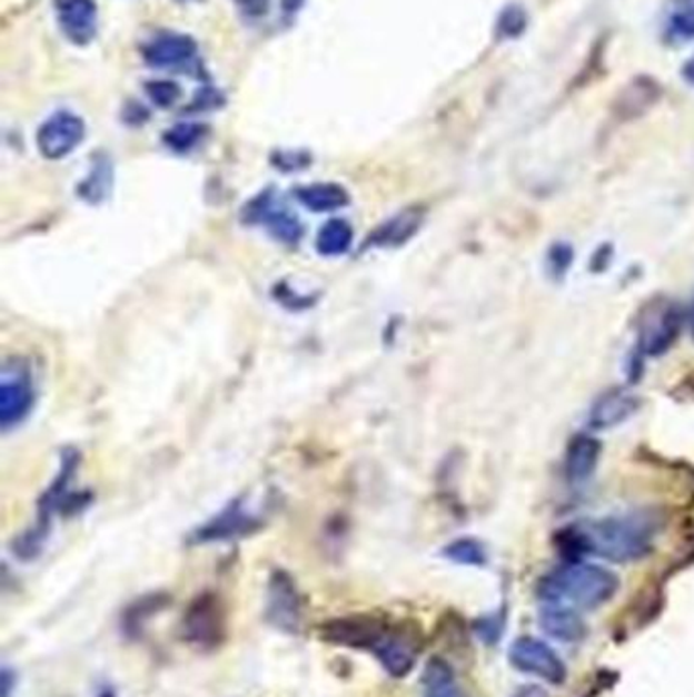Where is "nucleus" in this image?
I'll return each mask as SVG.
<instances>
[{
	"label": "nucleus",
	"mask_w": 694,
	"mask_h": 697,
	"mask_svg": "<svg viewBox=\"0 0 694 697\" xmlns=\"http://www.w3.org/2000/svg\"><path fill=\"white\" fill-rule=\"evenodd\" d=\"M654 534L656 520L644 512H634L568 527L563 532V544L573 553L598 554L615 563H627L650 553Z\"/></svg>",
	"instance_id": "obj_1"
},
{
	"label": "nucleus",
	"mask_w": 694,
	"mask_h": 697,
	"mask_svg": "<svg viewBox=\"0 0 694 697\" xmlns=\"http://www.w3.org/2000/svg\"><path fill=\"white\" fill-rule=\"evenodd\" d=\"M619 589V579L609 569L591 566L583 561H573L563 566L544 579L539 593L544 600L571 601L576 608L593 610L609 601Z\"/></svg>",
	"instance_id": "obj_2"
},
{
	"label": "nucleus",
	"mask_w": 694,
	"mask_h": 697,
	"mask_svg": "<svg viewBox=\"0 0 694 697\" xmlns=\"http://www.w3.org/2000/svg\"><path fill=\"white\" fill-rule=\"evenodd\" d=\"M180 632L194 649H218L227 638V610L222 600L212 591L196 596L184 610Z\"/></svg>",
	"instance_id": "obj_3"
},
{
	"label": "nucleus",
	"mask_w": 694,
	"mask_h": 697,
	"mask_svg": "<svg viewBox=\"0 0 694 697\" xmlns=\"http://www.w3.org/2000/svg\"><path fill=\"white\" fill-rule=\"evenodd\" d=\"M389 632L391 626L373 613L338 616L320 625V637L326 642L345 649L367 650L373 655L381 647Z\"/></svg>",
	"instance_id": "obj_4"
},
{
	"label": "nucleus",
	"mask_w": 694,
	"mask_h": 697,
	"mask_svg": "<svg viewBox=\"0 0 694 697\" xmlns=\"http://www.w3.org/2000/svg\"><path fill=\"white\" fill-rule=\"evenodd\" d=\"M147 66L156 70L204 76L202 63L198 58V46L192 37L174 31H161L143 46Z\"/></svg>",
	"instance_id": "obj_5"
},
{
	"label": "nucleus",
	"mask_w": 694,
	"mask_h": 697,
	"mask_svg": "<svg viewBox=\"0 0 694 697\" xmlns=\"http://www.w3.org/2000/svg\"><path fill=\"white\" fill-rule=\"evenodd\" d=\"M36 404L33 377L19 360L7 361L0 375V422L4 429L24 421Z\"/></svg>",
	"instance_id": "obj_6"
},
{
	"label": "nucleus",
	"mask_w": 694,
	"mask_h": 697,
	"mask_svg": "<svg viewBox=\"0 0 694 697\" xmlns=\"http://www.w3.org/2000/svg\"><path fill=\"white\" fill-rule=\"evenodd\" d=\"M509 661L517 671L534 675L552 686H561L566 679V665L563 659L556 655V650L538 638H517L509 649Z\"/></svg>",
	"instance_id": "obj_7"
},
{
	"label": "nucleus",
	"mask_w": 694,
	"mask_h": 697,
	"mask_svg": "<svg viewBox=\"0 0 694 697\" xmlns=\"http://www.w3.org/2000/svg\"><path fill=\"white\" fill-rule=\"evenodd\" d=\"M301 612V596L296 581L286 571L277 569L267 583V620L286 635H298L304 616Z\"/></svg>",
	"instance_id": "obj_8"
},
{
	"label": "nucleus",
	"mask_w": 694,
	"mask_h": 697,
	"mask_svg": "<svg viewBox=\"0 0 694 697\" xmlns=\"http://www.w3.org/2000/svg\"><path fill=\"white\" fill-rule=\"evenodd\" d=\"M85 120L73 112L60 110L39 127L37 149L46 159H61L70 156L73 149L85 141Z\"/></svg>",
	"instance_id": "obj_9"
},
{
	"label": "nucleus",
	"mask_w": 694,
	"mask_h": 697,
	"mask_svg": "<svg viewBox=\"0 0 694 697\" xmlns=\"http://www.w3.org/2000/svg\"><path fill=\"white\" fill-rule=\"evenodd\" d=\"M681 323H683L681 311L671 302L650 306L642 318V331H640L642 353L662 355L664 351H668L672 343L678 338Z\"/></svg>",
	"instance_id": "obj_10"
},
{
	"label": "nucleus",
	"mask_w": 694,
	"mask_h": 697,
	"mask_svg": "<svg viewBox=\"0 0 694 697\" xmlns=\"http://www.w3.org/2000/svg\"><path fill=\"white\" fill-rule=\"evenodd\" d=\"M63 36L76 46H88L98 31L97 0H53Z\"/></svg>",
	"instance_id": "obj_11"
},
{
	"label": "nucleus",
	"mask_w": 694,
	"mask_h": 697,
	"mask_svg": "<svg viewBox=\"0 0 694 697\" xmlns=\"http://www.w3.org/2000/svg\"><path fill=\"white\" fill-rule=\"evenodd\" d=\"M662 98V86L652 76H635L623 86L613 102V115L622 120H632L646 115Z\"/></svg>",
	"instance_id": "obj_12"
},
{
	"label": "nucleus",
	"mask_w": 694,
	"mask_h": 697,
	"mask_svg": "<svg viewBox=\"0 0 694 697\" xmlns=\"http://www.w3.org/2000/svg\"><path fill=\"white\" fill-rule=\"evenodd\" d=\"M249 218L264 223L277 239L296 243L301 237V225L298 218L289 215L274 193H265L249 205Z\"/></svg>",
	"instance_id": "obj_13"
},
{
	"label": "nucleus",
	"mask_w": 694,
	"mask_h": 697,
	"mask_svg": "<svg viewBox=\"0 0 694 697\" xmlns=\"http://www.w3.org/2000/svg\"><path fill=\"white\" fill-rule=\"evenodd\" d=\"M375 657H377V661L381 662V667L387 674L396 677V679H401L407 674H412V669L416 667L418 647L409 635L391 628V632L381 642V647L375 650Z\"/></svg>",
	"instance_id": "obj_14"
},
{
	"label": "nucleus",
	"mask_w": 694,
	"mask_h": 697,
	"mask_svg": "<svg viewBox=\"0 0 694 697\" xmlns=\"http://www.w3.org/2000/svg\"><path fill=\"white\" fill-rule=\"evenodd\" d=\"M637 409H640L637 396L625 392V390H611L593 404L591 416H588V426L597 429V431L613 429L627 419H632Z\"/></svg>",
	"instance_id": "obj_15"
},
{
	"label": "nucleus",
	"mask_w": 694,
	"mask_h": 697,
	"mask_svg": "<svg viewBox=\"0 0 694 697\" xmlns=\"http://www.w3.org/2000/svg\"><path fill=\"white\" fill-rule=\"evenodd\" d=\"M598 455H601V445L597 439L588 436V434H578L566 449V458H564V475L566 480L573 483H581L591 478V473L597 468Z\"/></svg>",
	"instance_id": "obj_16"
},
{
	"label": "nucleus",
	"mask_w": 694,
	"mask_h": 697,
	"mask_svg": "<svg viewBox=\"0 0 694 697\" xmlns=\"http://www.w3.org/2000/svg\"><path fill=\"white\" fill-rule=\"evenodd\" d=\"M539 628L548 637L563 640V642H575L587 632L583 618L573 608L561 606V603H551L539 612Z\"/></svg>",
	"instance_id": "obj_17"
},
{
	"label": "nucleus",
	"mask_w": 694,
	"mask_h": 697,
	"mask_svg": "<svg viewBox=\"0 0 694 697\" xmlns=\"http://www.w3.org/2000/svg\"><path fill=\"white\" fill-rule=\"evenodd\" d=\"M296 198L314 213H330L340 206L348 205V193L338 184L301 186L296 190Z\"/></svg>",
	"instance_id": "obj_18"
},
{
	"label": "nucleus",
	"mask_w": 694,
	"mask_h": 697,
	"mask_svg": "<svg viewBox=\"0 0 694 697\" xmlns=\"http://www.w3.org/2000/svg\"><path fill=\"white\" fill-rule=\"evenodd\" d=\"M424 220V215L419 210H404L401 215L389 218L385 225H381L379 229L373 233L369 243L377 245V247H394V245H401L404 240L409 239L416 230L419 229Z\"/></svg>",
	"instance_id": "obj_19"
},
{
	"label": "nucleus",
	"mask_w": 694,
	"mask_h": 697,
	"mask_svg": "<svg viewBox=\"0 0 694 697\" xmlns=\"http://www.w3.org/2000/svg\"><path fill=\"white\" fill-rule=\"evenodd\" d=\"M664 41L672 46L694 41V0H672L664 21Z\"/></svg>",
	"instance_id": "obj_20"
},
{
	"label": "nucleus",
	"mask_w": 694,
	"mask_h": 697,
	"mask_svg": "<svg viewBox=\"0 0 694 697\" xmlns=\"http://www.w3.org/2000/svg\"><path fill=\"white\" fill-rule=\"evenodd\" d=\"M422 684H424V697H463L460 689L456 686L453 667L440 657H434L426 662Z\"/></svg>",
	"instance_id": "obj_21"
},
{
	"label": "nucleus",
	"mask_w": 694,
	"mask_h": 697,
	"mask_svg": "<svg viewBox=\"0 0 694 697\" xmlns=\"http://www.w3.org/2000/svg\"><path fill=\"white\" fill-rule=\"evenodd\" d=\"M169 606L168 593H149L139 600L132 601L131 606L122 613V630L135 637L141 632L145 620H149L157 612L166 610Z\"/></svg>",
	"instance_id": "obj_22"
},
{
	"label": "nucleus",
	"mask_w": 694,
	"mask_h": 697,
	"mask_svg": "<svg viewBox=\"0 0 694 697\" xmlns=\"http://www.w3.org/2000/svg\"><path fill=\"white\" fill-rule=\"evenodd\" d=\"M353 239H355V233H353V227L348 225L347 220L333 218L318 233L316 247L323 255H340V253H347L350 249Z\"/></svg>",
	"instance_id": "obj_23"
},
{
	"label": "nucleus",
	"mask_w": 694,
	"mask_h": 697,
	"mask_svg": "<svg viewBox=\"0 0 694 697\" xmlns=\"http://www.w3.org/2000/svg\"><path fill=\"white\" fill-rule=\"evenodd\" d=\"M251 518L242 517L237 510H227L220 518H216L215 522H210L208 527H204L196 539L198 541H220V539H232L235 534H242L251 529Z\"/></svg>",
	"instance_id": "obj_24"
},
{
	"label": "nucleus",
	"mask_w": 694,
	"mask_h": 697,
	"mask_svg": "<svg viewBox=\"0 0 694 697\" xmlns=\"http://www.w3.org/2000/svg\"><path fill=\"white\" fill-rule=\"evenodd\" d=\"M529 24V14L526 9L517 2H509L507 7H503L497 21H495V36L502 41H512L519 39L527 31Z\"/></svg>",
	"instance_id": "obj_25"
},
{
	"label": "nucleus",
	"mask_w": 694,
	"mask_h": 697,
	"mask_svg": "<svg viewBox=\"0 0 694 697\" xmlns=\"http://www.w3.org/2000/svg\"><path fill=\"white\" fill-rule=\"evenodd\" d=\"M112 184V166L107 157H97L90 176L80 184V196L88 203H100Z\"/></svg>",
	"instance_id": "obj_26"
},
{
	"label": "nucleus",
	"mask_w": 694,
	"mask_h": 697,
	"mask_svg": "<svg viewBox=\"0 0 694 697\" xmlns=\"http://www.w3.org/2000/svg\"><path fill=\"white\" fill-rule=\"evenodd\" d=\"M206 132H208V129L200 122H181V125L171 127L163 135V141H166L169 149H174L178 154H186V151H190V149H194L196 145L202 141Z\"/></svg>",
	"instance_id": "obj_27"
},
{
	"label": "nucleus",
	"mask_w": 694,
	"mask_h": 697,
	"mask_svg": "<svg viewBox=\"0 0 694 697\" xmlns=\"http://www.w3.org/2000/svg\"><path fill=\"white\" fill-rule=\"evenodd\" d=\"M444 554L460 566H485L487 561L483 544L473 539H458V541L450 542L444 549Z\"/></svg>",
	"instance_id": "obj_28"
},
{
	"label": "nucleus",
	"mask_w": 694,
	"mask_h": 697,
	"mask_svg": "<svg viewBox=\"0 0 694 697\" xmlns=\"http://www.w3.org/2000/svg\"><path fill=\"white\" fill-rule=\"evenodd\" d=\"M145 92L151 102H156L157 107L168 109L171 105H176L181 97L180 85H176L174 80H151L145 85Z\"/></svg>",
	"instance_id": "obj_29"
},
{
	"label": "nucleus",
	"mask_w": 694,
	"mask_h": 697,
	"mask_svg": "<svg viewBox=\"0 0 694 697\" xmlns=\"http://www.w3.org/2000/svg\"><path fill=\"white\" fill-rule=\"evenodd\" d=\"M573 264V252L568 245H554L548 253V265L552 272H556V276H564L568 272V265Z\"/></svg>",
	"instance_id": "obj_30"
},
{
	"label": "nucleus",
	"mask_w": 694,
	"mask_h": 697,
	"mask_svg": "<svg viewBox=\"0 0 694 697\" xmlns=\"http://www.w3.org/2000/svg\"><path fill=\"white\" fill-rule=\"evenodd\" d=\"M222 105V95L215 90V88H202L200 92H198V97L194 98L192 109L196 110H210L216 109V107H220Z\"/></svg>",
	"instance_id": "obj_31"
},
{
	"label": "nucleus",
	"mask_w": 694,
	"mask_h": 697,
	"mask_svg": "<svg viewBox=\"0 0 694 697\" xmlns=\"http://www.w3.org/2000/svg\"><path fill=\"white\" fill-rule=\"evenodd\" d=\"M235 2L251 17H261V14L267 12V7H269V0H235Z\"/></svg>",
	"instance_id": "obj_32"
},
{
	"label": "nucleus",
	"mask_w": 694,
	"mask_h": 697,
	"mask_svg": "<svg viewBox=\"0 0 694 697\" xmlns=\"http://www.w3.org/2000/svg\"><path fill=\"white\" fill-rule=\"evenodd\" d=\"M17 686V674H12L11 667H2V697H11L12 689Z\"/></svg>",
	"instance_id": "obj_33"
},
{
	"label": "nucleus",
	"mask_w": 694,
	"mask_h": 697,
	"mask_svg": "<svg viewBox=\"0 0 694 697\" xmlns=\"http://www.w3.org/2000/svg\"><path fill=\"white\" fill-rule=\"evenodd\" d=\"M514 697H548V694H546V689H542L539 686H526L519 687Z\"/></svg>",
	"instance_id": "obj_34"
},
{
	"label": "nucleus",
	"mask_w": 694,
	"mask_h": 697,
	"mask_svg": "<svg viewBox=\"0 0 694 697\" xmlns=\"http://www.w3.org/2000/svg\"><path fill=\"white\" fill-rule=\"evenodd\" d=\"M683 78L686 85L694 86V56L683 66Z\"/></svg>",
	"instance_id": "obj_35"
},
{
	"label": "nucleus",
	"mask_w": 694,
	"mask_h": 697,
	"mask_svg": "<svg viewBox=\"0 0 694 697\" xmlns=\"http://www.w3.org/2000/svg\"><path fill=\"white\" fill-rule=\"evenodd\" d=\"M97 697H117V691L112 687H105Z\"/></svg>",
	"instance_id": "obj_36"
},
{
	"label": "nucleus",
	"mask_w": 694,
	"mask_h": 697,
	"mask_svg": "<svg viewBox=\"0 0 694 697\" xmlns=\"http://www.w3.org/2000/svg\"><path fill=\"white\" fill-rule=\"evenodd\" d=\"M691 331H693V335H694V304H693V308H691Z\"/></svg>",
	"instance_id": "obj_37"
}]
</instances>
